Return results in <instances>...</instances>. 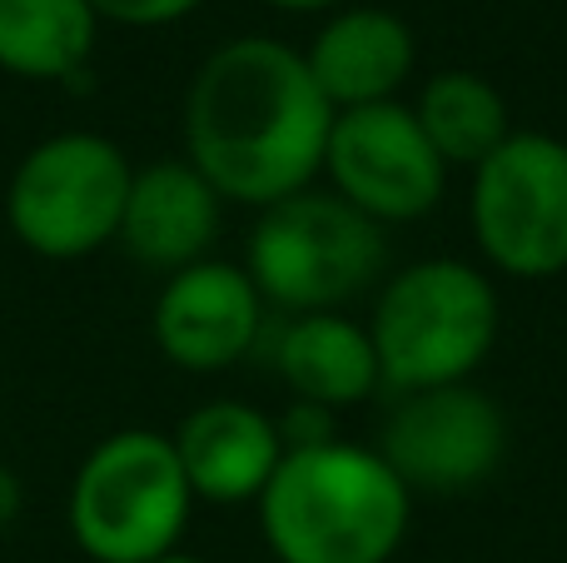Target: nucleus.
Segmentation results:
<instances>
[{"label": "nucleus", "instance_id": "3", "mask_svg": "<svg viewBox=\"0 0 567 563\" xmlns=\"http://www.w3.org/2000/svg\"><path fill=\"white\" fill-rule=\"evenodd\" d=\"M498 289L468 259H419L373 299V355L393 395L468 385L498 345Z\"/></svg>", "mask_w": 567, "mask_h": 563}, {"label": "nucleus", "instance_id": "21", "mask_svg": "<svg viewBox=\"0 0 567 563\" xmlns=\"http://www.w3.org/2000/svg\"><path fill=\"white\" fill-rule=\"evenodd\" d=\"M159 563H205V559H195V554H179V549H175V554H165Z\"/></svg>", "mask_w": 567, "mask_h": 563}, {"label": "nucleus", "instance_id": "13", "mask_svg": "<svg viewBox=\"0 0 567 563\" xmlns=\"http://www.w3.org/2000/svg\"><path fill=\"white\" fill-rule=\"evenodd\" d=\"M189 494L205 504H259L265 484L284 459L279 424L255 405L209 399L169 434Z\"/></svg>", "mask_w": 567, "mask_h": 563}, {"label": "nucleus", "instance_id": "10", "mask_svg": "<svg viewBox=\"0 0 567 563\" xmlns=\"http://www.w3.org/2000/svg\"><path fill=\"white\" fill-rule=\"evenodd\" d=\"M265 295L255 289L245 265L229 259H199L159 285L155 295V329L159 355L189 375H219L239 365L265 335Z\"/></svg>", "mask_w": 567, "mask_h": 563}, {"label": "nucleus", "instance_id": "16", "mask_svg": "<svg viewBox=\"0 0 567 563\" xmlns=\"http://www.w3.org/2000/svg\"><path fill=\"white\" fill-rule=\"evenodd\" d=\"M413 115L449 170H478L513 135L508 100L478 70H439L433 80H423Z\"/></svg>", "mask_w": 567, "mask_h": 563}, {"label": "nucleus", "instance_id": "20", "mask_svg": "<svg viewBox=\"0 0 567 563\" xmlns=\"http://www.w3.org/2000/svg\"><path fill=\"white\" fill-rule=\"evenodd\" d=\"M265 6H275V10H333V6H343V0H265Z\"/></svg>", "mask_w": 567, "mask_h": 563}, {"label": "nucleus", "instance_id": "7", "mask_svg": "<svg viewBox=\"0 0 567 563\" xmlns=\"http://www.w3.org/2000/svg\"><path fill=\"white\" fill-rule=\"evenodd\" d=\"M478 255L508 279H553L567 269V140L513 130L468 185Z\"/></svg>", "mask_w": 567, "mask_h": 563}, {"label": "nucleus", "instance_id": "2", "mask_svg": "<svg viewBox=\"0 0 567 563\" xmlns=\"http://www.w3.org/2000/svg\"><path fill=\"white\" fill-rule=\"evenodd\" d=\"M413 494L379 449L329 439L284 449L259 494V529L279 563H389L409 539Z\"/></svg>", "mask_w": 567, "mask_h": 563}, {"label": "nucleus", "instance_id": "19", "mask_svg": "<svg viewBox=\"0 0 567 563\" xmlns=\"http://www.w3.org/2000/svg\"><path fill=\"white\" fill-rule=\"evenodd\" d=\"M16 514H20V484L10 469H0V539H6V529Z\"/></svg>", "mask_w": 567, "mask_h": 563}, {"label": "nucleus", "instance_id": "4", "mask_svg": "<svg viewBox=\"0 0 567 563\" xmlns=\"http://www.w3.org/2000/svg\"><path fill=\"white\" fill-rule=\"evenodd\" d=\"M383 225L339 199L333 190H299L259 209L249 229L245 269L265 305L284 315L343 309L383 275Z\"/></svg>", "mask_w": 567, "mask_h": 563}, {"label": "nucleus", "instance_id": "15", "mask_svg": "<svg viewBox=\"0 0 567 563\" xmlns=\"http://www.w3.org/2000/svg\"><path fill=\"white\" fill-rule=\"evenodd\" d=\"M90 0H0V70L20 80H75L95 55Z\"/></svg>", "mask_w": 567, "mask_h": 563}, {"label": "nucleus", "instance_id": "1", "mask_svg": "<svg viewBox=\"0 0 567 563\" xmlns=\"http://www.w3.org/2000/svg\"><path fill=\"white\" fill-rule=\"evenodd\" d=\"M333 105L303 50L275 35H239L209 50L185 95V160L219 199L265 209L323 175Z\"/></svg>", "mask_w": 567, "mask_h": 563}, {"label": "nucleus", "instance_id": "5", "mask_svg": "<svg viewBox=\"0 0 567 563\" xmlns=\"http://www.w3.org/2000/svg\"><path fill=\"white\" fill-rule=\"evenodd\" d=\"M189 504L169 434L120 429L90 449L70 484V534L95 563H159L185 539Z\"/></svg>", "mask_w": 567, "mask_h": 563}, {"label": "nucleus", "instance_id": "8", "mask_svg": "<svg viewBox=\"0 0 567 563\" xmlns=\"http://www.w3.org/2000/svg\"><path fill=\"white\" fill-rule=\"evenodd\" d=\"M323 175L333 195L373 225H409L433 215L449 190V165L403 100L339 110L323 145Z\"/></svg>", "mask_w": 567, "mask_h": 563}, {"label": "nucleus", "instance_id": "12", "mask_svg": "<svg viewBox=\"0 0 567 563\" xmlns=\"http://www.w3.org/2000/svg\"><path fill=\"white\" fill-rule=\"evenodd\" d=\"M413 60H419V40H413L409 20L383 6L333 10L319 25L313 45L303 50V65L333 105V115L399 100V90L413 75Z\"/></svg>", "mask_w": 567, "mask_h": 563}, {"label": "nucleus", "instance_id": "14", "mask_svg": "<svg viewBox=\"0 0 567 563\" xmlns=\"http://www.w3.org/2000/svg\"><path fill=\"white\" fill-rule=\"evenodd\" d=\"M275 369L293 389V399H309L323 409L363 405L379 379V355H373L369 325L323 309V315H293L275 339Z\"/></svg>", "mask_w": 567, "mask_h": 563}, {"label": "nucleus", "instance_id": "9", "mask_svg": "<svg viewBox=\"0 0 567 563\" xmlns=\"http://www.w3.org/2000/svg\"><path fill=\"white\" fill-rule=\"evenodd\" d=\"M379 459L409 494H468L508 454V414L478 385L399 395L379 434Z\"/></svg>", "mask_w": 567, "mask_h": 563}, {"label": "nucleus", "instance_id": "18", "mask_svg": "<svg viewBox=\"0 0 567 563\" xmlns=\"http://www.w3.org/2000/svg\"><path fill=\"white\" fill-rule=\"evenodd\" d=\"M275 424H279L284 449H313V444L339 439V434H333V409L309 405V399H293V409L284 419H275Z\"/></svg>", "mask_w": 567, "mask_h": 563}, {"label": "nucleus", "instance_id": "6", "mask_svg": "<svg viewBox=\"0 0 567 563\" xmlns=\"http://www.w3.org/2000/svg\"><path fill=\"white\" fill-rule=\"evenodd\" d=\"M135 165L95 130L50 135L16 165L6 190L10 235L40 259H85L120 235Z\"/></svg>", "mask_w": 567, "mask_h": 563}, {"label": "nucleus", "instance_id": "11", "mask_svg": "<svg viewBox=\"0 0 567 563\" xmlns=\"http://www.w3.org/2000/svg\"><path fill=\"white\" fill-rule=\"evenodd\" d=\"M225 225V199L189 160H155L135 170L120 215V245L135 265L175 275L209 259V245Z\"/></svg>", "mask_w": 567, "mask_h": 563}, {"label": "nucleus", "instance_id": "17", "mask_svg": "<svg viewBox=\"0 0 567 563\" xmlns=\"http://www.w3.org/2000/svg\"><path fill=\"white\" fill-rule=\"evenodd\" d=\"M205 0H90L100 20H115L130 30H155V25H175V20L195 16Z\"/></svg>", "mask_w": 567, "mask_h": 563}]
</instances>
